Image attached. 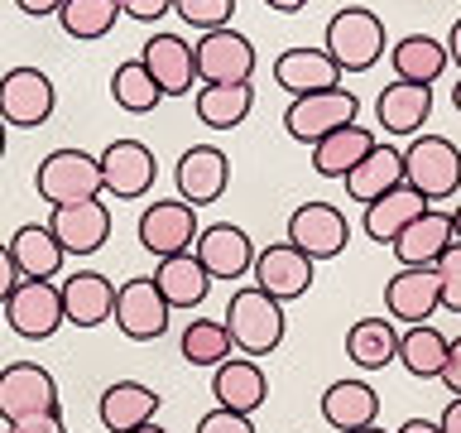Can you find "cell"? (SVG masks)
<instances>
[{"mask_svg":"<svg viewBox=\"0 0 461 433\" xmlns=\"http://www.w3.org/2000/svg\"><path fill=\"white\" fill-rule=\"evenodd\" d=\"M221 323L230 332V346H236L240 356H255V361L279 352V342H284V332H288L284 303L269 299L265 289H255V284H240L236 294H230Z\"/></svg>","mask_w":461,"mask_h":433,"instance_id":"cell-1","label":"cell"},{"mask_svg":"<svg viewBox=\"0 0 461 433\" xmlns=\"http://www.w3.org/2000/svg\"><path fill=\"white\" fill-rule=\"evenodd\" d=\"M322 49L331 53V63L346 72H370L375 63L384 58L389 39H384V20L375 10H360V5H346L327 20V34H322Z\"/></svg>","mask_w":461,"mask_h":433,"instance_id":"cell-2","label":"cell"},{"mask_svg":"<svg viewBox=\"0 0 461 433\" xmlns=\"http://www.w3.org/2000/svg\"><path fill=\"white\" fill-rule=\"evenodd\" d=\"M34 188H39V198L49 202V207H68V202L101 198V193H106V188H101V159L63 144V150H53V154L39 159Z\"/></svg>","mask_w":461,"mask_h":433,"instance_id":"cell-3","label":"cell"},{"mask_svg":"<svg viewBox=\"0 0 461 433\" xmlns=\"http://www.w3.org/2000/svg\"><path fill=\"white\" fill-rule=\"evenodd\" d=\"M403 183L418 188L428 202H447L461 193V150L447 135H413L403 150Z\"/></svg>","mask_w":461,"mask_h":433,"instance_id":"cell-4","label":"cell"},{"mask_svg":"<svg viewBox=\"0 0 461 433\" xmlns=\"http://www.w3.org/2000/svg\"><path fill=\"white\" fill-rule=\"evenodd\" d=\"M193 58H197V87H230V82H255V68H259V53L255 43L240 34V29H207L197 43H193Z\"/></svg>","mask_w":461,"mask_h":433,"instance_id":"cell-5","label":"cell"},{"mask_svg":"<svg viewBox=\"0 0 461 433\" xmlns=\"http://www.w3.org/2000/svg\"><path fill=\"white\" fill-rule=\"evenodd\" d=\"M0 318H5V327L14 332V337L49 342L53 332L68 323L63 318V289H58L53 280H20L14 294L0 303Z\"/></svg>","mask_w":461,"mask_h":433,"instance_id":"cell-6","label":"cell"},{"mask_svg":"<svg viewBox=\"0 0 461 433\" xmlns=\"http://www.w3.org/2000/svg\"><path fill=\"white\" fill-rule=\"evenodd\" d=\"M356 115H360V97L351 92V87H331V92H308V97L288 101L284 130L298 144H317V140H327L331 130L356 125Z\"/></svg>","mask_w":461,"mask_h":433,"instance_id":"cell-7","label":"cell"},{"mask_svg":"<svg viewBox=\"0 0 461 433\" xmlns=\"http://www.w3.org/2000/svg\"><path fill=\"white\" fill-rule=\"evenodd\" d=\"M34 414H63L53 371H43L39 361H10L0 366V419H34Z\"/></svg>","mask_w":461,"mask_h":433,"instance_id":"cell-8","label":"cell"},{"mask_svg":"<svg viewBox=\"0 0 461 433\" xmlns=\"http://www.w3.org/2000/svg\"><path fill=\"white\" fill-rule=\"evenodd\" d=\"M53 106H58V87L49 82V72H39L29 63L0 72V121L5 125L39 130V125H49Z\"/></svg>","mask_w":461,"mask_h":433,"instance_id":"cell-9","label":"cell"},{"mask_svg":"<svg viewBox=\"0 0 461 433\" xmlns=\"http://www.w3.org/2000/svg\"><path fill=\"white\" fill-rule=\"evenodd\" d=\"M317 280V260H308L298 245L288 241H274V245H259L255 251V265H250V284L265 289L269 299L279 303H294L312 289Z\"/></svg>","mask_w":461,"mask_h":433,"instance_id":"cell-10","label":"cell"},{"mask_svg":"<svg viewBox=\"0 0 461 433\" xmlns=\"http://www.w3.org/2000/svg\"><path fill=\"white\" fill-rule=\"evenodd\" d=\"M288 245H298L308 260H337L351 241V222H346L341 207L331 202H298L288 212Z\"/></svg>","mask_w":461,"mask_h":433,"instance_id":"cell-11","label":"cell"},{"mask_svg":"<svg viewBox=\"0 0 461 433\" xmlns=\"http://www.w3.org/2000/svg\"><path fill=\"white\" fill-rule=\"evenodd\" d=\"M101 159V188H106V198L115 202H135L154 188V173H158V159L144 140H111L106 150L96 154Z\"/></svg>","mask_w":461,"mask_h":433,"instance_id":"cell-12","label":"cell"},{"mask_svg":"<svg viewBox=\"0 0 461 433\" xmlns=\"http://www.w3.org/2000/svg\"><path fill=\"white\" fill-rule=\"evenodd\" d=\"M197 207H187L183 198H164V202H149V207L140 212V226H135V236L140 245L149 255L158 260H168V255H183V251H193L197 245Z\"/></svg>","mask_w":461,"mask_h":433,"instance_id":"cell-13","label":"cell"},{"mask_svg":"<svg viewBox=\"0 0 461 433\" xmlns=\"http://www.w3.org/2000/svg\"><path fill=\"white\" fill-rule=\"evenodd\" d=\"M111 318L130 342H158L168 332L173 309L164 303V294H158V284L149 274H135V280L115 284V313Z\"/></svg>","mask_w":461,"mask_h":433,"instance_id":"cell-14","label":"cell"},{"mask_svg":"<svg viewBox=\"0 0 461 433\" xmlns=\"http://www.w3.org/2000/svg\"><path fill=\"white\" fill-rule=\"evenodd\" d=\"M438 309H442V284H438V270L432 265H399L384 280V313L394 323L418 327Z\"/></svg>","mask_w":461,"mask_h":433,"instance_id":"cell-15","label":"cell"},{"mask_svg":"<svg viewBox=\"0 0 461 433\" xmlns=\"http://www.w3.org/2000/svg\"><path fill=\"white\" fill-rule=\"evenodd\" d=\"M173 183H178V198L187 207H207V202H221V193L230 188V159L216 144H193V150L178 154L173 164Z\"/></svg>","mask_w":461,"mask_h":433,"instance_id":"cell-16","label":"cell"},{"mask_svg":"<svg viewBox=\"0 0 461 433\" xmlns=\"http://www.w3.org/2000/svg\"><path fill=\"white\" fill-rule=\"evenodd\" d=\"M255 251L259 245L250 241V231L236 226V222H212L197 231V245L193 255L202 260V270L212 274V280H245L255 265Z\"/></svg>","mask_w":461,"mask_h":433,"instance_id":"cell-17","label":"cell"},{"mask_svg":"<svg viewBox=\"0 0 461 433\" xmlns=\"http://www.w3.org/2000/svg\"><path fill=\"white\" fill-rule=\"evenodd\" d=\"M49 231L58 236V245H63L68 255H96L101 245L111 241V207L101 198L53 207L49 212Z\"/></svg>","mask_w":461,"mask_h":433,"instance_id":"cell-18","label":"cell"},{"mask_svg":"<svg viewBox=\"0 0 461 433\" xmlns=\"http://www.w3.org/2000/svg\"><path fill=\"white\" fill-rule=\"evenodd\" d=\"M140 63L149 68V78L158 82L164 97H187L197 87V58H193V43L178 39V34H149L140 49Z\"/></svg>","mask_w":461,"mask_h":433,"instance_id":"cell-19","label":"cell"},{"mask_svg":"<svg viewBox=\"0 0 461 433\" xmlns=\"http://www.w3.org/2000/svg\"><path fill=\"white\" fill-rule=\"evenodd\" d=\"M428 115H432V87L389 82V87H380V97H375V125H380L384 135H394V140L423 135Z\"/></svg>","mask_w":461,"mask_h":433,"instance_id":"cell-20","label":"cell"},{"mask_svg":"<svg viewBox=\"0 0 461 433\" xmlns=\"http://www.w3.org/2000/svg\"><path fill=\"white\" fill-rule=\"evenodd\" d=\"M212 395L230 414H255L259 404L269 400V375H265V366H259L255 356L236 352V356H226L221 366L212 371Z\"/></svg>","mask_w":461,"mask_h":433,"instance_id":"cell-21","label":"cell"},{"mask_svg":"<svg viewBox=\"0 0 461 433\" xmlns=\"http://www.w3.org/2000/svg\"><path fill=\"white\" fill-rule=\"evenodd\" d=\"M274 82H279L288 97L331 92V87H341V68L331 63L327 49H308V43H298V49H284L279 58H274Z\"/></svg>","mask_w":461,"mask_h":433,"instance_id":"cell-22","label":"cell"},{"mask_svg":"<svg viewBox=\"0 0 461 433\" xmlns=\"http://www.w3.org/2000/svg\"><path fill=\"white\" fill-rule=\"evenodd\" d=\"M58 289H63V318L72 327H101L115 313V284L101 270H72Z\"/></svg>","mask_w":461,"mask_h":433,"instance_id":"cell-23","label":"cell"},{"mask_svg":"<svg viewBox=\"0 0 461 433\" xmlns=\"http://www.w3.org/2000/svg\"><path fill=\"white\" fill-rule=\"evenodd\" d=\"M158 404H164V395H154L149 385L111 381L106 390H101V400H96V419H101L106 433H135L140 424H149V419L158 414Z\"/></svg>","mask_w":461,"mask_h":433,"instance_id":"cell-24","label":"cell"},{"mask_svg":"<svg viewBox=\"0 0 461 433\" xmlns=\"http://www.w3.org/2000/svg\"><path fill=\"white\" fill-rule=\"evenodd\" d=\"M5 245H10V260H14V270H20V280H53V274L63 270V260H68V251L58 245L49 222L14 226V236Z\"/></svg>","mask_w":461,"mask_h":433,"instance_id":"cell-25","label":"cell"},{"mask_svg":"<svg viewBox=\"0 0 461 433\" xmlns=\"http://www.w3.org/2000/svg\"><path fill=\"white\" fill-rule=\"evenodd\" d=\"M452 245V212H442V207H428L418 222H409L394 236V260L399 265H438L442 251Z\"/></svg>","mask_w":461,"mask_h":433,"instance_id":"cell-26","label":"cell"},{"mask_svg":"<svg viewBox=\"0 0 461 433\" xmlns=\"http://www.w3.org/2000/svg\"><path fill=\"white\" fill-rule=\"evenodd\" d=\"M341 183H346V193H351V202H366L370 207V202H380L384 193L403 188V150H394V144L380 140Z\"/></svg>","mask_w":461,"mask_h":433,"instance_id":"cell-27","label":"cell"},{"mask_svg":"<svg viewBox=\"0 0 461 433\" xmlns=\"http://www.w3.org/2000/svg\"><path fill=\"white\" fill-rule=\"evenodd\" d=\"M322 419H327V428H337V433L370 428L375 419H380V395H375V385H366V381H331L322 390Z\"/></svg>","mask_w":461,"mask_h":433,"instance_id":"cell-28","label":"cell"},{"mask_svg":"<svg viewBox=\"0 0 461 433\" xmlns=\"http://www.w3.org/2000/svg\"><path fill=\"white\" fill-rule=\"evenodd\" d=\"M389 63H394V82H418V87H432L447 72V43L432 39V34H403L389 43Z\"/></svg>","mask_w":461,"mask_h":433,"instance_id":"cell-29","label":"cell"},{"mask_svg":"<svg viewBox=\"0 0 461 433\" xmlns=\"http://www.w3.org/2000/svg\"><path fill=\"white\" fill-rule=\"evenodd\" d=\"M149 280L158 284V294H164L168 309H197V303L212 294V274L202 270V260L193 251L158 260V270L149 274Z\"/></svg>","mask_w":461,"mask_h":433,"instance_id":"cell-30","label":"cell"},{"mask_svg":"<svg viewBox=\"0 0 461 433\" xmlns=\"http://www.w3.org/2000/svg\"><path fill=\"white\" fill-rule=\"evenodd\" d=\"M375 130L370 125H341V130H331L327 140H317L312 144V173L317 179H346L360 159H366L375 150Z\"/></svg>","mask_w":461,"mask_h":433,"instance_id":"cell-31","label":"cell"},{"mask_svg":"<svg viewBox=\"0 0 461 433\" xmlns=\"http://www.w3.org/2000/svg\"><path fill=\"white\" fill-rule=\"evenodd\" d=\"M346 356L360 371H384L399 361V327L394 318H356L346 327Z\"/></svg>","mask_w":461,"mask_h":433,"instance_id":"cell-32","label":"cell"},{"mask_svg":"<svg viewBox=\"0 0 461 433\" xmlns=\"http://www.w3.org/2000/svg\"><path fill=\"white\" fill-rule=\"evenodd\" d=\"M428 207H432V202L418 193V188L403 183V188H394V193H384L380 202H370V207H366V222H360V226H366V236H370V241L394 245L399 231L409 226V222H418V216H423Z\"/></svg>","mask_w":461,"mask_h":433,"instance_id":"cell-33","label":"cell"},{"mask_svg":"<svg viewBox=\"0 0 461 433\" xmlns=\"http://www.w3.org/2000/svg\"><path fill=\"white\" fill-rule=\"evenodd\" d=\"M193 111H197V121L212 125V130H236V125H245V115L255 111V87L250 82L197 87V92H193Z\"/></svg>","mask_w":461,"mask_h":433,"instance_id":"cell-34","label":"cell"},{"mask_svg":"<svg viewBox=\"0 0 461 433\" xmlns=\"http://www.w3.org/2000/svg\"><path fill=\"white\" fill-rule=\"evenodd\" d=\"M447 346H452V337H442L432 323L403 327L399 332V366L409 371L413 381H438L442 366H447Z\"/></svg>","mask_w":461,"mask_h":433,"instance_id":"cell-35","label":"cell"},{"mask_svg":"<svg viewBox=\"0 0 461 433\" xmlns=\"http://www.w3.org/2000/svg\"><path fill=\"white\" fill-rule=\"evenodd\" d=\"M178 352H183L187 366H212L216 371L236 346H230V332H226L221 318H193L178 337Z\"/></svg>","mask_w":461,"mask_h":433,"instance_id":"cell-36","label":"cell"},{"mask_svg":"<svg viewBox=\"0 0 461 433\" xmlns=\"http://www.w3.org/2000/svg\"><path fill=\"white\" fill-rule=\"evenodd\" d=\"M115 20H121V5H115V0H63V10H58L63 34L77 39V43L106 39L115 29Z\"/></svg>","mask_w":461,"mask_h":433,"instance_id":"cell-37","label":"cell"},{"mask_svg":"<svg viewBox=\"0 0 461 433\" xmlns=\"http://www.w3.org/2000/svg\"><path fill=\"white\" fill-rule=\"evenodd\" d=\"M111 101L130 115H149L158 101H164V92H158V82L149 78V68H144L140 58H125V63L111 72Z\"/></svg>","mask_w":461,"mask_h":433,"instance_id":"cell-38","label":"cell"},{"mask_svg":"<svg viewBox=\"0 0 461 433\" xmlns=\"http://www.w3.org/2000/svg\"><path fill=\"white\" fill-rule=\"evenodd\" d=\"M173 14H183V24L193 29H226L230 14H236V0H173Z\"/></svg>","mask_w":461,"mask_h":433,"instance_id":"cell-39","label":"cell"},{"mask_svg":"<svg viewBox=\"0 0 461 433\" xmlns=\"http://www.w3.org/2000/svg\"><path fill=\"white\" fill-rule=\"evenodd\" d=\"M432 270H438V284H442V309L447 313H461V241L447 245L442 260Z\"/></svg>","mask_w":461,"mask_h":433,"instance_id":"cell-40","label":"cell"},{"mask_svg":"<svg viewBox=\"0 0 461 433\" xmlns=\"http://www.w3.org/2000/svg\"><path fill=\"white\" fill-rule=\"evenodd\" d=\"M197 433H259V428H255L250 414H230V410L216 404V410H207L197 419Z\"/></svg>","mask_w":461,"mask_h":433,"instance_id":"cell-41","label":"cell"},{"mask_svg":"<svg viewBox=\"0 0 461 433\" xmlns=\"http://www.w3.org/2000/svg\"><path fill=\"white\" fill-rule=\"evenodd\" d=\"M115 5H121V14H130V20L154 24V20H164V14L173 10V0H115Z\"/></svg>","mask_w":461,"mask_h":433,"instance_id":"cell-42","label":"cell"},{"mask_svg":"<svg viewBox=\"0 0 461 433\" xmlns=\"http://www.w3.org/2000/svg\"><path fill=\"white\" fill-rule=\"evenodd\" d=\"M10 433H68L63 414H34V419H14V424H5Z\"/></svg>","mask_w":461,"mask_h":433,"instance_id":"cell-43","label":"cell"},{"mask_svg":"<svg viewBox=\"0 0 461 433\" xmlns=\"http://www.w3.org/2000/svg\"><path fill=\"white\" fill-rule=\"evenodd\" d=\"M438 381L447 385V395H461V337H452V346H447V366Z\"/></svg>","mask_w":461,"mask_h":433,"instance_id":"cell-44","label":"cell"},{"mask_svg":"<svg viewBox=\"0 0 461 433\" xmlns=\"http://www.w3.org/2000/svg\"><path fill=\"white\" fill-rule=\"evenodd\" d=\"M14 284H20V270H14V260H10V245L0 241V303L14 294Z\"/></svg>","mask_w":461,"mask_h":433,"instance_id":"cell-45","label":"cell"},{"mask_svg":"<svg viewBox=\"0 0 461 433\" xmlns=\"http://www.w3.org/2000/svg\"><path fill=\"white\" fill-rule=\"evenodd\" d=\"M14 10L29 14V20H43V14H58V10H63V0H14Z\"/></svg>","mask_w":461,"mask_h":433,"instance_id":"cell-46","label":"cell"},{"mask_svg":"<svg viewBox=\"0 0 461 433\" xmlns=\"http://www.w3.org/2000/svg\"><path fill=\"white\" fill-rule=\"evenodd\" d=\"M438 428L442 433H461V395H452V404H447L442 419H438Z\"/></svg>","mask_w":461,"mask_h":433,"instance_id":"cell-47","label":"cell"},{"mask_svg":"<svg viewBox=\"0 0 461 433\" xmlns=\"http://www.w3.org/2000/svg\"><path fill=\"white\" fill-rule=\"evenodd\" d=\"M442 43H447V58H452V63L461 68V20L447 29V39H442Z\"/></svg>","mask_w":461,"mask_h":433,"instance_id":"cell-48","label":"cell"},{"mask_svg":"<svg viewBox=\"0 0 461 433\" xmlns=\"http://www.w3.org/2000/svg\"><path fill=\"white\" fill-rule=\"evenodd\" d=\"M394 433H442V428L432 424V419H403V424H399Z\"/></svg>","mask_w":461,"mask_h":433,"instance_id":"cell-49","label":"cell"},{"mask_svg":"<svg viewBox=\"0 0 461 433\" xmlns=\"http://www.w3.org/2000/svg\"><path fill=\"white\" fill-rule=\"evenodd\" d=\"M269 10H279V14H298V10H308L312 0H265Z\"/></svg>","mask_w":461,"mask_h":433,"instance_id":"cell-50","label":"cell"},{"mask_svg":"<svg viewBox=\"0 0 461 433\" xmlns=\"http://www.w3.org/2000/svg\"><path fill=\"white\" fill-rule=\"evenodd\" d=\"M452 241H461V202L452 207Z\"/></svg>","mask_w":461,"mask_h":433,"instance_id":"cell-51","label":"cell"},{"mask_svg":"<svg viewBox=\"0 0 461 433\" xmlns=\"http://www.w3.org/2000/svg\"><path fill=\"white\" fill-rule=\"evenodd\" d=\"M5 150H10V125L0 121V159H5Z\"/></svg>","mask_w":461,"mask_h":433,"instance_id":"cell-52","label":"cell"},{"mask_svg":"<svg viewBox=\"0 0 461 433\" xmlns=\"http://www.w3.org/2000/svg\"><path fill=\"white\" fill-rule=\"evenodd\" d=\"M135 433H168V428H164V424H158V419H149V424H140Z\"/></svg>","mask_w":461,"mask_h":433,"instance_id":"cell-53","label":"cell"},{"mask_svg":"<svg viewBox=\"0 0 461 433\" xmlns=\"http://www.w3.org/2000/svg\"><path fill=\"white\" fill-rule=\"evenodd\" d=\"M452 106L461 111V72H456V87H452Z\"/></svg>","mask_w":461,"mask_h":433,"instance_id":"cell-54","label":"cell"},{"mask_svg":"<svg viewBox=\"0 0 461 433\" xmlns=\"http://www.w3.org/2000/svg\"><path fill=\"white\" fill-rule=\"evenodd\" d=\"M356 433H384V428H380V424H370V428H356Z\"/></svg>","mask_w":461,"mask_h":433,"instance_id":"cell-55","label":"cell"},{"mask_svg":"<svg viewBox=\"0 0 461 433\" xmlns=\"http://www.w3.org/2000/svg\"><path fill=\"white\" fill-rule=\"evenodd\" d=\"M0 323H5V318H0Z\"/></svg>","mask_w":461,"mask_h":433,"instance_id":"cell-56","label":"cell"}]
</instances>
